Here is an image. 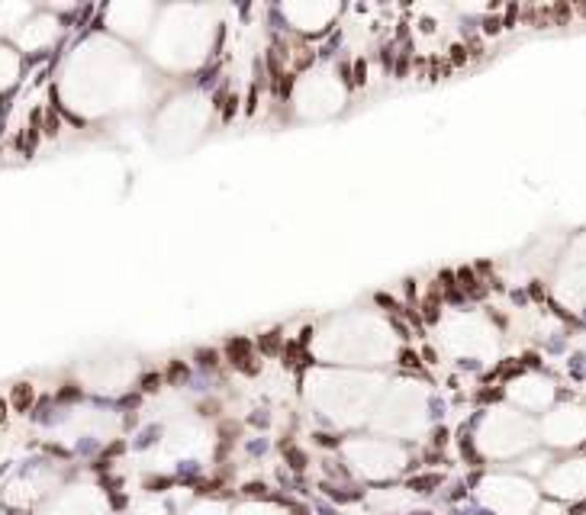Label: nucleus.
<instances>
[{
  "label": "nucleus",
  "mask_w": 586,
  "mask_h": 515,
  "mask_svg": "<svg viewBox=\"0 0 586 515\" xmlns=\"http://www.w3.org/2000/svg\"><path fill=\"white\" fill-rule=\"evenodd\" d=\"M457 277H461V287H464L467 293H471V296H480V293H483V287L477 284V277H473V270H467V268H464V270H457Z\"/></svg>",
  "instance_id": "2"
},
{
  "label": "nucleus",
  "mask_w": 586,
  "mask_h": 515,
  "mask_svg": "<svg viewBox=\"0 0 586 515\" xmlns=\"http://www.w3.org/2000/svg\"><path fill=\"white\" fill-rule=\"evenodd\" d=\"M280 348V332H270V335H264L261 338V351L264 354H274Z\"/></svg>",
  "instance_id": "7"
},
{
  "label": "nucleus",
  "mask_w": 586,
  "mask_h": 515,
  "mask_svg": "<svg viewBox=\"0 0 586 515\" xmlns=\"http://www.w3.org/2000/svg\"><path fill=\"white\" fill-rule=\"evenodd\" d=\"M7 419V406H3V400H0V422Z\"/></svg>",
  "instance_id": "14"
},
{
  "label": "nucleus",
  "mask_w": 586,
  "mask_h": 515,
  "mask_svg": "<svg viewBox=\"0 0 586 515\" xmlns=\"http://www.w3.org/2000/svg\"><path fill=\"white\" fill-rule=\"evenodd\" d=\"M422 315L428 319V322H435L438 319V293H432L428 300H425V306H422Z\"/></svg>",
  "instance_id": "5"
},
{
  "label": "nucleus",
  "mask_w": 586,
  "mask_h": 515,
  "mask_svg": "<svg viewBox=\"0 0 586 515\" xmlns=\"http://www.w3.org/2000/svg\"><path fill=\"white\" fill-rule=\"evenodd\" d=\"M284 454L290 457V467H293V470H303V467H306V454H303V451H296V448H293V445H287V441H284Z\"/></svg>",
  "instance_id": "4"
},
{
  "label": "nucleus",
  "mask_w": 586,
  "mask_h": 515,
  "mask_svg": "<svg viewBox=\"0 0 586 515\" xmlns=\"http://www.w3.org/2000/svg\"><path fill=\"white\" fill-rule=\"evenodd\" d=\"M400 358H403V364H406V367H419V358H416L412 351H403Z\"/></svg>",
  "instance_id": "12"
},
{
  "label": "nucleus",
  "mask_w": 586,
  "mask_h": 515,
  "mask_svg": "<svg viewBox=\"0 0 586 515\" xmlns=\"http://www.w3.org/2000/svg\"><path fill=\"white\" fill-rule=\"evenodd\" d=\"M13 403H16V409H29V403H32V386H29V383L13 386Z\"/></svg>",
  "instance_id": "3"
},
{
  "label": "nucleus",
  "mask_w": 586,
  "mask_h": 515,
  "mask_svg": "<svg viewBox=\"0 0 586 515\" xmlns=\"http://www.w3.org/2000/svg\"><path fill=\"white\" fill-rule=\"evenodd\" d=\"M451 62H454V65H464V62H467V48H464V45H454V48H451Z\"/></svg>",
  "instance_id": "10"
},
{
  "label": "nucleus",
  "mask_w": 586,
  "mask_h": 515,
  "mask_svg": "<svg viewBox=\"0 0 586 515\" xmlns=\"http://www.w3.org/2000/svg\"><path fill=\"white\" fill-rule=\"evenodd\" d=\"M168 377L174 380V383H180V380L187 377V367H184L180 361H174V364H171V370H168Z\"/></svg>",
  "instance_id": "8"
},
{
  "label": "nucleus",
  "mask_w": 586,
  "mask_h": 515,
  "mask_svg": "<svg viewBox=\"0 0 586 515\" xmlns=\"http://www.w3.org/2000/svg\"><path fill=\"white\" fill-rule=\"evenodd\" d=\"M158 386H161V377H158V374H148V377L142 380V390H145V393H155Z\"/></svg>",
  "instance_id": "9"
},
{
  "label": "nucleus",
  "mask_w": 586,
  "mask_h": 515,
  "mask_svg": "<svg viewBox=\"0 0 586 515\" xmlns=\"http://www.w3.org/2000/svg\"><path fill=\"white\" fill-rule=\"evenodd\" d=\"M438 483H441V477H416L409 486H412V490H419V493H428L432 486H438Z\"/></svg>",
  "instance_id": "6"
},
{
  "label": "nucleus",
  "mask_w": 586,
  "mask_h": 515,
  "mask_svg": "<svg viewBox=\"0 0 586 515\" xmlns=\"http://www.w3.org/2000/svg\"><path fill=\"white\" fill-rule=\"evenodd\" d=\"M229 358H232V364L235 367H242V370H248V374H255V364H248L251 361V345H248V338H235V341H229Z\"/></svg>",
  "instance_id": "1"
},
{
  "label": "nucleus",
  "mask_w": 586,
  "mask_h": 515,
  "mask_svg": "<svg viewBox=\"0 0 586 515\" xmlns=\"http://www.w3.org/2000/svg\"><path fill=\"white\" fill-rule=\"evenodd\" d=\"M200 361L213 367V364H216V354H213V351H200Z\"/></svg>",
  "instance_id": "13"
},
{
  "label": "nucleus",
  "mask_w": 586,
  "mask_h": 515,
  "mask_svg": "<svg viewBox=\"0 0 586 515\" xmlns=\"http://www.w3.org/2000/svg\"><path fill=\"white\" fill-rule=\"evenodd\" d=\"M486 32H490V36H496V32L502 29V20H496V16H490V20H486V26H483Z\"/></svg>",
  "instance_id": "11"
}]
</instances>
